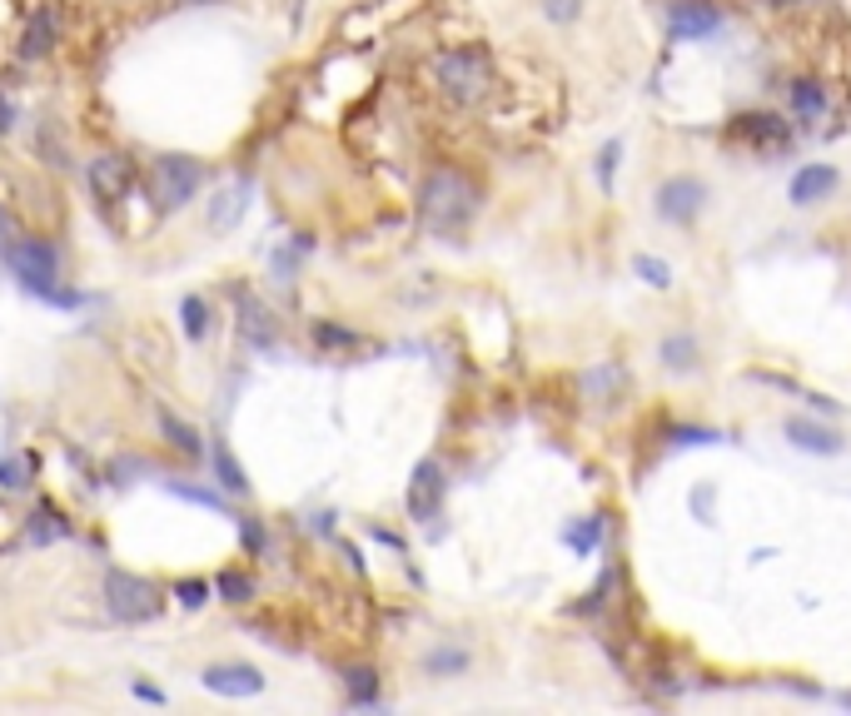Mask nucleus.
Returning <instances> with one entry per match:
<instances>
[{
	"label": "nucleus",
	"mask_w": 851,
	"mask_h": 716,
	"mask_svg": "<svg viewBox=\"0 0 851 716\" xmlns=\"http://www.w3.org/2000/svg\"><path fill=\"white\" fill-rule=\"evenodd\" d=\"M662 21H667V40L692 46V40L722 36L727 15H722V5H712V0H662Z\"/></svg>",
	"instance_id": "nucleus-6"
},
{
	"label": "nucleus",
	"mask_w": 851,
	"mask_h": 716,
	"mask_svg": "<svg viewBox=\"0 0 851 716\" xmlns=\"http://www.w3.org/2000/svg\"><path fill=\"white\" fill-rule=\"evenodd\" d=\"M787 100H792V115L802 120V125H816V120L827 115V90H822V80H812V75H797Z\"/></svg>",
	"instance_id": "nucleus-14"
},
{
	"label": "nucleus",
	"mask_w": 851,
	"mask_h": 716,
	"mask_svg": "<svg viewBox=\"0 0 851 716\" xmlns=\"http://www.w3.org/2000/svg\"><path fill=\"white\" fill-rule=\"evenodd\" d=\"M25 482H30V453H5V459H0V488H5V493H21Z\"/></svg>",
	"instance_id": "nucleus-24"
},
{
	"label": "nucleus",
	"mask_w": 851,
	"mask_h": 716,
	"mask_svg": "<svg viewBox=\"0 0 851 716\" xmlns=\"http://www.w3.org/2000/svg\"><path fill=\"white\" fill-rule=\"evenodd\" d=\"M543 15L553 25H573L583 15V0H543Z\"/></svg>",
	"instance_id": "nucleus-31"
},
{
	"label": "nucleus",
	"mask_w": 851,
	"mask_h": 716,
	"mask_svg": "<svg viewBox=\"0 0 851 716\" xmlns=\"http://www.w3.org/2000/svg\"><path fill=\"white\" fill-rule=\"evenodd\" d=\"M314 339H320L324 349H349V343H359V334L339 329V324H314Z\"/></svg>",
	"instance_id": "nucleus-33"
},
{
	"label": "nucleus",
	"mask_w": 851,
	"mask_h": 716,
	"mask_svg": "<svg viewBox=\"0 0 851 716\" xmlns=\"http://www.w3.org/2000/svg\"><path fill=\"white\" fill-rule=\"evenodd\" d=\"M403 507H409V517H414V523H434V517H438V507H443V468H438L434 459H424L414 468Z\"/></svg>",
	"instance_id": "nucleus-9"
},
{
	"label": "nucleus",
	"mask_w": 851,
	"mask_h": 716,
	"mask_svg": "<svg viewBox=\"0 0 851 716\" xmlns=\"http://www.w3.org/2000/svg\"><path fill=\"white\" fill-rule=\"evenodd\" d=\"M274 334H279V318H274L254 294H239V339L270 353L274 349Z\"/></svg>",
	"instance_id": "nucleus-12"
},
{
	"label": "nucleus",
	"mask_w": 851,
	"mask_h": 716,
	"mask_svg": "<svg viewBox=\"0 0 851 716\" xmlns=\"http://www.w3.org/2000/svg\"><path fill=\"white\" fill-rule=\"evenodd\" d=\"M214 588L225 592V602H249V598H254V577L239 573V567H229V573H220V582H214Z\"/></svg>",
	"instance_id": "nucleus-26"
},
{
	"label": "nucleus",
	"mask_w": 851,
	"mask_h": 716,
	"mask_svg": "<svg viewBox=\"0 0 851 716\" xmlns=\"http://www.w3.org/2000/svg\"><path fill=\"white\" fill-rule=\"evenodd\" d=\"M130 179H135V169H130L125 154H100V160L90 165V189L100 194V200H120V194L130 189Z\"/></svg>",
	"instance_id": "nucleus-13"
},
{
	"label": "nucleus",
	"mask_w": 851,
	"mask_h": 716,
	"mask_svg": "<svg viewBox=\"0 0 851 716\" xmlns=\"http://www.w3.org/2000/svg\"><path fill=\"white\" fill-rule=\"evenodd\" d=\"M603 532H608V517L603 513H588V517H578L573 528H563V542L578 552V557H588V552L603 542Z\"/></svg>",
	"instance_id": "nucleus-18"
},
{
	"label": "nucleus",
	"mask_w": 851,
	"mask_h": 716,
	"mask_svg": "<svg viewBox=\"0 0 851 716\" xmlns=\"http://www.w3.org/2000/svg\"><path fill=\"white\" fill-rule=\"evenodd\" d=\"M65 523H60V513L50 503H40L36 513H30V542H40V548H46V542H55V538H65Z\"/></svg>",
	"instance_id": "nucleus-22"
},
{
	"label": "nucleus",
	"mask_w": 851,
	"mask_h": 716,
	"mask_svg": "<svg viewBox=\"0 0 851 716\" xmlns=\"http://www.w3.org/2000/svg\"><path fill=\"white\" fill-rule=\"evenodd\" d=\"M468 662L473 657L463 652V646H434V652L424 657V671H428V677H463Z\"/></svg>",
	"instance_id": "nucleus-20"
},
{
	"label": "nucleus",
	"mask_w": 851,
	"mask_h": 716,
	"mask_svg": "<svg viewBox=\"0 0 851 716\" xmlns=\"http://www.w3.org/2000/svg\"><path fill=\"white\" fill-rule=\"evenodd\" d=\"M0 129H11V105L0 100Z\"/></svg>",
	"instance_id": "nucleus-38"
},
{
	"label": "nucleus",
	"mask_w": 851,
	"mask_h": 716,
	"mask_svg": "<svg viewBox=\"0 0 851 716\" xmlns=\"http://www.w3.org/2000/svg\"><path fill=\"white\" fill-rule=\"evenodd\" d=\"M652 210H658L662 224H677V229H687V224L708 210V179H698V175H667L658 185V194H652Z\"/></svg>",
	"instance_id": "nucleus-7"
},
{
	"label": "nucleus",
	"mask_w": 851,
	"mask_h": 716,
	"mask_svg": "<svg viewBox=\"0 0 851 716\" xmlns=\"http://www.w3.org/2000/svg\"><path fill=\"white\" fill-rule=\"evenodd\" d=\"M204 692L214 696H260L264 692V671L249 667V662H214V667L200 671Z\"/></svg>",
	"instance_id": "nucleus-8"
},
{
	"label": "nucleus",
	"mask_w": 851,
	"mask_h": 716,
	"mask_svg": "<svg viewBox=\"0 0 851 716\" xmlns=\"http://www.w3.org/2000/svg\"><path fill=\"white\" fill-rule=\"evenodd\" d=\"M245 204H249V189L245 185L220 189V194H214V204H210V229H214V235H229V229L245 219Z\"/></svg>",
	"instance_id": "nucleus-16"
},
{
	"label": "nucleus",
	"mask_w": 851,
	"mask_h": 716,
	"mask_svg": "<svg viewBox=\"0 0 851 716\" xmlns=\"http://www.w3.org/2000/svg\"><path fill=\"white\" fill-rule=\"evenodd\" d=\"M154 423H160V434L170 438V448H179L185 459H200V453H204V438H200V428H189V423L179 418L175 409H154Z\"/></svg>",
	"instance_id": "nucleus-15"
},
{
	"label": "nucleus",
	"mask_w": 851,
	"mask_h": 716,
	"mask_svg": "<svg viewBox=\"0 0 851 716\" xmlns=\"http://www.w3.org/2000/svg\"><path fill=\"white\" fill-rule=\"evenodd\" d=\"M175 602L179 607H204V602H210V582H204V577H185L175 588Z\"/></svg>",
	"instance_id": "nucleus-30"
},
{
	"label": "nucleus",
	"mask_w": 851,
	"mask_h": 716,
	"mask_svg": "<svg viewBox=\"0 0 851 716\" xmlns=\"http://www.w3.org/2000/svg\"><path fill=\"white\" fill-rule=\"evenodd\" d=\"M135 696H140V702L165 706V692H160V687H150V681H135Z\"/></svg>",
	"instance_id": "nucleus-36"
},
{
	"label": "nucleus",
	"mask_w": 851,
	"mask_h": 716,
	"mask_svg": "<svg viewBox=\"0 0 851 716\" xmlns=\"http://www.w3.org/2000/svg\"><path fill=\"white\" fill-rule=\"evenodd\" d=\"M55 46V15H36L30 21V36H25V55H40V50H50Z\"/></svg>",
	"instance_id": "nucleus-27"
},
{
	"label": "nucleus",
	"mask_w": 851,
	"mask_h": 716,
	"mask_svg": "<svg viewBox=\"0 0 851 716\" xmlns=\"http://www.w3.org/2000/svg\"><path fill=\"white\" fill-rule=\"evenodd\" d=\"M239 538H245L249 557H264V528L254 523V517H239Z\"/></svg>",
	"instance_id": "nucleus-34"
},
{
	"label": "nucleus",
	"mask_w": 851,
	"mask_h": 716,
	"mask_svg": "<svg viewBox=\"0 0 851 716\" xmlns=\"http://www.w3.org/2000/svg\"><path fill=\"white\" fill-rule=\"evenodd\" d=\"M349 696H354L359 706H374V702H378V677H374V667H354V671H349Z\"/></svg>",
	"instance_id": "nucleus-28"
},
{
	"label": "nucleus",
	"mask_w": 851,
	"mask_h": 716,
	"mask_svg": "<svg viewBox=\"0 0 851 716\" xmlns=\"http://www.w3.org/2000/svg\"><path fill=\"white\" fill-rule=\"evenodd\" d=\"M837 185H841V169L827 165V160H816V165H802L792 175V185H787V200H792L797 210H806V204L831 200V194H837Z\"/></svg>",
	"instance_id": "nucleus-10"
},
{
	"label": "nucleus",
	"mask_w": 851,
	"mask_h": 716,
	"mask_svg": "<svg viewBox=\"0 0 851 716\" xmlns=\"http://www.w3.org/2000/svg\"><path fill=\"white\" fill-rule=\"evenodd\" d=\"M210 463H214V478H220V488H225V493H239V498L249 493L245 468L235 463V453H229L225 443H214V448H210Z\"/></svg>",
	"instance_id": "nucleus-19"
},
{
	"label": "nucleus",
	"mask_w": 851,
	"mask_h": 716,
	"mask_svg": "<svg viewBox=\"0 0 851 716\" xmlns=\"http://www.w3.org/2000/svg\"><path fill=\"white\" fill-rule=\"evenodd\" d=\"M105 607H110L115 623L145 627V623H154V617L165 612V592L154 588L150 577H140V573H110L105 577Z\"/></svg>",
	"instance_id": "nucleus-3"
},
{
	"label": "nucleus",
	"mask_w": 851,
	"mask_h": 716,
	"mask_svg": "<svg viewBox=\"0 0 851 716\" xmlns=\"http://www.w3.org/2000/svg\"><path fill=\"white\" fill-rule=\"evenodd\" d=\"M633 274H638L648 289H673V264L658 259V254H638L633 259Z\"/></svg>",
	"instance_id": "nucleus-23"
},
{
	"label": "nucleus",
	"mask_w": 851,
	"mask_h": 716,
	"mask_svg": "<svg viewBox=\"0 0 851 716\" xmlns=\"http://www.w3.org/2000/svg\"><path fill=\"white\" fill-rule=\"evenodd\" d=\"M434 80L443 85L449 100L478 105V100H488V90H493V65H488L484 50H443V55L434 60Z\"/></svg>",
	"instance_id": "nucleus-2"
},
{
	"label": "nucleus",
	"mask_w": 851,
	"mask_h": 716,
	"mask_svg": "<svg viewBox=\"0 0 851 716\" xmlns=\"http://www.w3.org/2000/svg\"><path fill=\"white\" fill-rule=\"evenodd\" d=\"M418 210H424V224L434 235H459L463 224L473 219V210H478V189L459 169H438V175H428Z\"/></svg>",
	"instance_id": "nucleus-1"
},
{
	"label": "nucleus",
	"mask_w": 851,
	"mask_h": 716,
	"mask_svg": "<svg viewBox=\"0 0 851 716\" xmlns=\"http://www.w3.org/2000/svg\"><path fill=\"white\" fill-rule=\"evenodd\" d=\"M200 185H204L200 160H189V154H160V160H154V200H160L165 214L185 210V204L200 194Z\"/></svg>",
	"instance_id": "nucleus-5"
},
{
	"label": "nucleus",
	"mask_w": 851,
	"mask_h": 716,
	"mask_svg": "<svg viewBox=\"0 0 851 716\" xmlns=\"http://www.w3.org/2000/svg\"><path fill=\"white\" fill-rule=\"evenodd\" d=\"M170 493H175V498H185V503H200V507H210V513H225V498H220V493H210V488H195V482H170Z\"/></svg>",
	"instance_id": "nucleus-29"
},
{
	"label": "nucleus",
	"mask_w": 851,
	"mask_h": 716,
	"mask_svg": "<svg viewBox=\"0 0 851 716\" xmlns=\"http://www.w3.org/2000/svg\"><path fill=\"white\" fill-rule=\"evenodd\" d=\"M692 513H702V523H712V488L692 493Z\"/></svg>",
	"instance_id": "nucleus-37"
},
{
	"label": "nucleus",
	"mask_w": 851,
	"mask_h": 716,
	"mask_svg": "<svg viewBox=\"0 0 851 716\" xmlns=\"http://www.w3.org/2000/svg\"><path fill=\"white\" fill-rule=\"evenodd\" d=\"M673 443L687 448V443H722L717 428H673Z\"/></svg>",
	"instance_id": "nucleus-35"
},
{
	"label": "nucleus",
	"mask_w": 851,
	"mask_h": 716,
	"mask_svg": "<svg viewBox=\"0 0 851 716\" xmlns=\"http://www.w3.org/2000/svg\"><path fill=\"white\" fill-rule=\"evenodd\" d=\"M781 434H787L792 448L816 453V459H837L841 448H847V438H841L837 428H827V423H816V418H787L781 423Z\"/></svg>",
	"instance_id": "nucleus-11"
},
{
	"label": "nucleus",
	"mask_w": 851,
	"mask_h": 716,
	"mask_svg": "<svg viewBox=\"0 0 851 716\" xmlns=\"http://www.w3.org/2000/svg\"><path fill=\"white\" fill-rule=\"evenodd\" d=\"M787 5H802V0H787Z\"/></svg>",
	"instance_id": "nucleus-39"
},
{
	"label": "nucleus",
	"mask_w": 851,
	"mask_h": 716,
	"mask_svg": "<svg viewBox=\"0 0 851 716\" xmlns=\"http://www.w3.org/2000/svg\"><path fill=\"white\" fill-rule=\"evenodd\" d=\"M737 129H742V135H752V140H787V125H781V120L777 115H742V125H737Z\"/></svg>",
	"instance_id": "nucleus-25"
},
{
	"label": "nucleus",
	"mask_w": 851,
	"mask_h": 716,
	"mask_svg": "<svg viewBox=\"0 0 851 716\" xmlns=\"http://www.w3.org/2000/svg\"><path fill=\"white\" fill-rule=\"evenodd\" d=\"M179 324H185V339L200 343L204 334H210V304H204L200 294H189L185 304H179Z\"/></svg>",
	"instance_id": "nucleus-21"
},
{
	"label": "nucleus",
	"mask_w": 851,
	"mask_h": 716,
	"mask_svg": "<svg viewBox=\"0 0 851 716\" xmlns=\"http://www.w3.org/2000/svg\"><path fill=\"white\" fill-rule=\"evenodd\" d=\"M0 259H5V269H11L30 294H46L60 279V254L46 239H11V244L0 249Z\"/></svg>",
	"instance_id": "nucleus-4"
},
{
	"label": "nucleus",
	"mask_w": 851,
	"mask_h": 716,
	"mask_svg": "<svg viewBox=\"0 0 851 716\" xmlns=\"http://www.w3.org/2000/svg\"><path fill=\"white\" fill-rule=\"evenodd\" d=\"M617 160H623V145L608 140L603 150H598V185H603V189H613V165H617Z\"/></svg>",
	"instance_id": "nucleus-32"
},
{
	"label": "nucleus",
	"mask_w": 851,
	"mask_h": 716,
	"mask_svg": "<svg viewBox=\"0 0 851 716\" xmlns=\"http://www.w3.org/2000/svg\"><path fill=\"white\" fill-rule=\"evenodd\" d=\"M658 359H662V368H673V374H692V368H698V339H692V334H667V339L658 343Z\"/></svg>",
	"instance_id": "nucleus-17"
}]
</instances>
